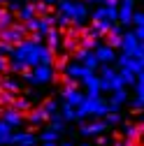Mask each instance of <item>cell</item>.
<instances>
[]
</instances>
